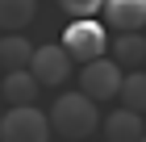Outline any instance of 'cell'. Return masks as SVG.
Here are the masks:
<instances>
[{"mask_svg":"<svg viewBox=\"0 0 146 142\" xmlns=\"http://www.w3.org/2000/svg\"><path fill=\"white\" fill-rule=\"evenodd\" d=\"M100 125V113H96V100L79 88V92H67L50 105V130L67 142H79V138H92Z\"/></svg>","mask_w":146,"mask_h":142,"instance_id":"6da1fadb","label":"cell"},{"mask_svg":"<svg viewBox=\"0 0 146 142\" xmlns=\"http://www.w3.org/2000/svg\"><path fill=\"white\" fill-rule=\"evenodd\" d=\"M50 113L38 105H13L0 117V142H50Z\"/></svg>","mask_w":146,"mask_h":142,"instance_id":"7a4b0ae2","label":"cell"},{"mask_svg":"<svg viewBox=\"0 0 146 142\" xmlns=\"http://www.w3.org/2000/svg\"><path fill=\"white\" fill-rule=\"evenodd\" d=\"M63 46L71 50L75 63H92L109 50V29H104L96 17H75V21L63 29Z\"/></svg>","mask_w":146,"mask_h":142,"instance_id":"3957f363","label":"cell"},{"mask_svg":"<svg viewBox=\"0 0 146 142\" xmlns=\"http://www.w3.org/2000/svg\"><path fill=\"white\" fill-rule=\"evenodd\" d=\"M121 63L117 59H92V63H84V75H79V88L88 92L96 105L100 100H113V96H121Z\"/></svg>","mask_w":146,"mask_h":142,"instance_id":"277c9868","label":"cell"},{"mask_svg":"<svg viewBox=\"0 0 146 142\" xmlns=\"http://www.w3.org/2000/svg\"><path fill=\"white\" fill-rule=\"evenodd\" d=\"M71 50L67 46H54V42H46L34 50V59H29V71H34V79L42 88H63L71 79Z\"/></svg>","mask_w":146,"mask_h":142,"instance_id":"5b68a950","label":"cell"},{"mask_svg":"<svg viewBox=\"0 0 146 142\" xmlns=\"http://www.w3.org/2000/svg\"><path fill=\"white\" fill-rule=\"evenodd\" d=\"M104 25L109 29H142L146 25V0H104Z\"/></svg>","mask_w":146,"mask_h":142,"instance_id":"8992f818","label":"cell"},{"mask_svg":"<svg viewBox=\"0 0 146 142\" xmlns=\"http://www.w3.org/2000/svg\"><path fill=\"white\" fill-rule=\"evenodd\" d=\"M142 134H146L142 130V113L125 109V105L104 117V142H138Z\"/></svg>","mask_w":146,"mask_h":142,"instance_id":"52a82bcc","label":"cell"},{"mask_svg":"<svg viewBox=\"0 0 146 142\" xmlns=\"http://www.w3.org/2000/svg\"><path fill=\"white\" fill-rule=\"evenodd\" d=\"M38 79H34V71L29 67H17V71H9L4 75V84H0V96L9 100V105H34L38 100Z\"/></svg>","mask_w":146,"mask_h":142,"instance_id":"ba28073f","label":"cell"},{"mask_svg":"<svg viewBox=\"0 0 146 142\" xmlns=\"http://www.w3.org/2000/svg\"><path fill=\"white\" fill-rule=\"evenodd\" d=\"M113 59L121 67H138V63H146V38L138 29H125V33H117V42H113Z\"/></svg>","mask_w":146,"mask_h":142,"instance_id":"9c48e42d","label":"cell"},{"mask_svg":"<svg viewBox=\"0 0 146 142\" xmlns=\"http://www.w3.org/2000/svg\"><path fill=\"white\" fill-rule=\"evenodd\" d=\"M34 13H38V0H0V29H25V25L34 21Z\"/></svg>","mask_w":146,"mask_h":142,"instance_id":"30bf717a","label":"cell"},{"mask_svg":"<svg viewBox=\"0 0 146 142\" xmlns=\"http://www.w3.org/2000/svg\"><path fill=\"white\" fill-rule=\"evenodd\" d=\"M38 46L25 42V33H4L0 38V63H9V71H17V67H29V59H34Z\"/></svg>","mask_w":146,"mask_h":142,"instance_id":"8fae6325","label":"cell"},{"mask_svg":"<svg viewBox=\"0 0 146 142\" xmlns=\"http://www.w3.org/2000/svg\"><path fill=\"white\" fill-rule=\"evenodd\" d=\"M121 105L134 113H146V71H134L121 79Z\"/></svg>","mask_w":146,"mask_h":142,"instance_id":"7c38bea8","label":"cell"},{"mask_svg":"<svg viewBox=\"0 0 146 142\" xmlns=\"http://www.w3.org/2000/svg\"><path fill=\"white\" fill-rule=\"evenodd\" d=\"M58 9L71 13V17H96L104 9V0H58Z\"/></svg>","mask_w":146,"mask_h":142,"instance_id":"4fadbf2b","label":"cell"},{"mask_svg":"<svg viewBox=\"0 0 146 142\" xmlns=\"http://www.w3.org/2000/svg\"><path fill=\"white\" fill-rule=\"evenodd\" d=\"M138 142H146V134H142V138H138Z\"/></svg>","mask_w":146,"mask_h":142,"instance_id":"5bb4252c","label":"cell"},{"mask_svg":"<svg viewBox=\"0 0 146 142\" xmlns=\"http://www.w3.org/2000/svg\"><path fill=\"white\" fill-rule=\"evenodd\" d=\"M79 142H92V138H79Z\"/></svg>","mask_w":146,"mask_h":142,"instance_id":"9a60e30c","label":"cell"},{"mask_svg":"<svg viewBox=\"0 0 146 142\" xmlns=\"http://www.w3.org/2000/svg\"><path fill=\"white\" fill-rule=\"evenodd\" d=\"M0 117H4V113H0Z\"/></svg>","mask_w":146,"mask_h":142,"instance_id":"2e32d148","label":"cell"},{"mask_svg":"<svg viewBox=\"0 0 146 142\" xmlns=\"http://www.w3.org/2000/svg\"><path fill=\"white\" fill-rule=\"evenodd\" d=\"M142 67H146V63H142Z\"/></svg>","mask_w":146,"mask_h":142,"instance_id":"e0dca14e","label":"cell"}]
</instances>
